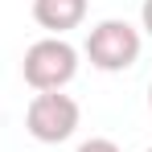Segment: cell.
Wrapping results in <instances>:
<instances>
[{
    "instance_id": "3",
    "label": "cell",
    "mask_w": 152,
    "mask_h": 152,
    "mask_svg": "<svg viewBox=\"0 0 152 152\" xmlns=\"http://www.w3.org/2000/svg\"><path fill=\"white\" fill-rule=\"evenodd\" d=\"M82 124V107L78 99L70 95H62V91H41V95H33L25 111V127L33 140H41V144H62V140H70Z\"/></svg>"
},
{
    "instance_id": "1",
    "label": "cell",
    "mask_w": 152,
    "mask_h": 152,
    "mask_svg": "<svg viewBox=\"0 0 152 152\" xmlns=\"http://www.w3.org/2000/svg\"><path fill=\"white\" fill-rule=\"evenodd\" d=\"M21 74L37 95L41 91H66L78 74V50L66 37H41V41H33L25 50Z\"/></svg>"
},
{
    "instance_id": "7",
    "label": "cell",
    "mask_w": 152,
    "mask_h": 152,
    "mask_svg": "<svg viewBox=\"0 0 152 152\" xmlns=\"http://www.w3.org/2000/svg\"><path fill=\"white\" fill-rule=\"evenodd\" d=\"M148 107H152V86H148Z\"/></svg>"
},
{
    "instance_id": "6",
    "label": "cell",
    "mask_w": 152,
    "mask_h": 152,
    "mask_svg": "<svg viewBox=\"0 0 152 152\" xmlns=\"http://www.w3.org/2000/svg\"><path fill=\"white\" fill-rule=\"evenodd\" d=\"M140 25H144V33H152V0L140 4Z\"/></svg>"
},
{
    "instance_id": "4",
    "label": "cell",
    "mask_w": 152,
    "mask_h": 152,
    "mask_svg": "<svg viewBox=\"0 0 152 152\" xmlns=\"http://www.w3.org/2000/svg\"><path fill=\"white\" fill-rule=\"evenodd\" d=\"M33 21L50 37H66L86 21V0H33Z\"/></svg>"
},
{
    "instance_id": "2",
    "label": "cell",
    "mask_w": 152,
    "mask_h": 152,
    "mask_svg": "<svg viewBox=\"0 0 152 152\" xmlns=\"http://www.w3.org/2000/svg\"><path fill=\"white\" fill-rule=\"evenodd\" d=\"M140 45H144L140 29L132 25V21H119V17L99 21V25L86 33V58H91V66L103 70V74L132 70L136 58H140Z\"/></svg>"
},
{
    "instance_id": "8",
    "label": "cell",
    "mask_w": 152,
    "mask_h": 152,
    "mask_svg": "<svg viewBox=\"0 0 152 152\" xmlns=\"http://www.w3.org/2000/svg\"><path fill=\"white\" fill-rule=\"evenodd\" d=\"M144 152H152V148H144Z\"/></svg>"
},
{
    "instance_id": "5",
    "label": "cell",
    "mask_w": 152,
    "mask_h": 152,
    "mask_svg": "<svg viewBox=\"0 0 152 152\" xmlns=\"http://www.w3.org/2000/svg\"><path fill=\"white\" fill-rule=\"evenodd\" d=\"M74 152H119V144H115V140H103V136H95V140L78 144Z\"/></svg>"
}]
</instances>
